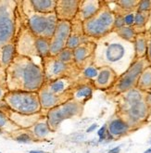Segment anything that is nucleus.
Segmentation results:
<instances>
[{
  "mask_svg": "<svg viewBox=\"0 0 151 153\" xmlns=\"http://www.w3.org/2000/svg\"><path fill=\"white\" fill-rule=\"evenodd\" d=\"M5 74L7 91L38 92L46 82L42 63L18 54L5 70Z\"/></svg>",
  "mask_w": 151,
  "mask_h": 153,
  "instance_id": "f257e3e1",
  "label": "nucleus"
},
{
  "mask_svg": "<svg viewBox=\"0 0 151 153\" xmlns=\"http://www.w3.org/2000/svg\"><path fill=\"white\" fill-rule=\"evenodd\" d=\"M135 54L134 45L124 40L121 41H103L95 47L94 61L96 65L106 63L114 71L115 65H121L124 70L123 60L127 54Z\"/></svg>",
  "mask_w": 151,
  "mask_h": 153,
  "instance_id": "f03ea898",
  "label": "nucleus"
},
{
  "mask_svg": "<svg viewBox=\"0 0 151 153\" xmlns=\"http://www.w3.org/2000/svg\"><path fill=\"white\" fill-rule=\"evenodd\" d=\"M21 14L25 18V24L34 36L51 39L58 23L56 13L44 14L34 11L30 4V0L21 1Z\"/></svg>",
  "mask_w": 151,
  "mask_h": 153,
  "instance_id": "7ed1b4c3",
  "label": "nucleus"
},
{
  "mask_svg": "<svg viewBox=\"0 0 151 153\" xmlns=\"http://www.w3.org/2000/svg\"><path fill=\"white\" fill-rule=\"evenodd\" d=\"M19 1L0 0V49L15 41Z\"/></svg>",
  "mask_w": 151,
  "mask_h": 153,
  "instance_id": "20e7f679",
  "label": "nucleus"
},
{
  "mask_svg": "<svg viewBox=\"0 0 151 153\" xmlns=\"http://www.w3.org/2000/svg\"><path fill=\"white\" fill-rule=\"evenodd\" d=\"M4 103L7 109L21 114L32 115L42 111L37 92L7 91Z\"/></svg>",
  "mask_w": 151,
  "mask_h": 153,
  "instance_id": "39448f33",
  "label": "nucleus"
},
{
  "mask_svg": "<svg viewBox=\"0 0 151 153\" xmlns=\"http://www.w3.org/2000/svg\"><path fill=\"white\" fill-rule=\"evenodd\" d=\"M115 14L108 6H101L92 18L83 22V30L87 37L101 39L113 30Z\"/></svg>",
  "mask_w": 151,
  "mask_h": 153,
  "instance_id": "423d86ee",
  "label": "nucleus"
},
{
  "mask_svg": "<svg viewBox=\"0 0 151 153\" xmlns=\"http://www.w3.org/2000/svg\"><path fill=\"white\" fill-rule=\"evenodd\" d=\"M84 105L75 101L74 100H70L47 111L46 118L49 129L52 133L56 132L59 125L64 121L81 116L84 112Z\"/></svg>",
  "mask_w": 151,
  "mask_h": 153,
  "instance_id": "0eeeda50",
  "label": "nucleus"
},
{
  "mask_svg": "<svg viewBox=\"0 0 151 153\" xmlns=\"http://www.w3.org/2000/svg\"><path fill=\"white\" fill-rule=\"evenodd\" d=\"M41 63L46 82H51L64 77L75 79L82 73V71L75 65V63L67 64L51 56L42 59Z\"/></svg>",
  "mask_w": 151,
  "mask_h": 153,
  "instance_id": "6e6552de",
  "label": "nucleus"
},
{
  "mask_svg": "<svg viewBox=\"0 0 151 153\" xmlns=\"http://www.w3.org/2000/svg\"><path fill=\"white\" fill-rule=\"evenodd\" d=\"M148 64L149 62L145 58L136 59L115 82L112 87L114 91L117 93H125L130 89L135 88L141 74L148 67Z\"/></svg>",
  "mask_w": 151,
  "mask_h": 153,
  "instance_id": "1a4fd4ad",
  "label": "nucleus"
},
{
  "mask_svg": "<svg viewBox=\"0 0 151 153\" xmlns=\"http://www.w3.org/2000/svg\"><path fill=\"white\" fill-rule=\"evenodd\" d=\"M16 54L33 59V57L39 58L36 49V36L26 26L25 22L21 24L15 37ZM40 59V58H39Z\"/></svg>",
  "mask_w": 151,
  "mask_h": 153,
  "instance_id": "9d476101",
  "label": "nucleus"
},
{
  "mask_svg": "<svg viewBox=\"0 0 151 153\" xmlns=\"http://www.w3.org/2000/svg\"><path fill=\"white\" fill-rule=\"evenodd\" d=\"M72 29V22L66 21H58L54 34L49 39V55L56 57L66 48L67 41Z\"/></svg>",
  "mask_w": 151,
  "mask_h": 153,
  "instance_id": "9b49d317",
  "label": "nucleus"
},
{
  "mask_svg": "<svg viewBox=\"0 0 151 153\" xmlns=\"http://www.w3.org/2000/svg\"><path fill=\"white\" fill-rule=\"evenodd\" d=\"M93 88V81L87 80L80 74L77 78H75L74 85L73 88L70 89L72 100H74L75 101L84 106V104L92 97Z\"/></svg>",
  "mask_w": 151,
  "mask_h": 153,
  "instance_id": "f8f14e48",
  "label": "nucleus"
},
{
  "mask_svg": "<svg viewBox=\"0 0 151 153\" xmlns=\"http://www.w3.org/2000/svg\"><path fill=\"white\" fill-rule=\"evenodd\" d=\"M95 47L96 44L94 41H90L73 49L74 63L81 71L94 63Z\"/></svg>",
  "mask_w": 151,
  "mask_h": 153,
  "instance_id": "ddd939ff",
  "label": "nucleus"
},
{
  "mask_svg": "<svg viewBox=\"0 0 151 153\" xmlns=\"http://www.w3.org/2000/svg\"><path fill=\"white\" fill-rule=\"evenodd\" d=\"M121 111L123 115L126 117L123 120L132 127L147 119V117L148 116L149 107L146 100H142L125 108Z\"/></svg>",
  "mask_w": 151,
  "mask_h": 153,
  "instance_id": "4468645a",
  "label": "nucleus"
},
{
  "mask_svg": "<svg viewBox=\"0 0 151 153\" xmlns=\"http://www.w3.org/2000/svg\"><path fill=\"white\" fill-rule=\"evenodd\" d=\"M1 110L7 114V116L10 118V120L21 129H28L32 127L34 123H36L38 121L43 119L44 117H46V114H47V111H42L41 112L35 113V114L25 115V114L14 112L10 111V109H7V107L1 108Z\"/></svg>",
  "mask_w": 151,
  "mask_h": 153,
  "instance_id": "2eb2a0df",
  "label": "nucleus"
},
{
  "mask_svg": "<svg viewBox=\"0 0 151 153\" xmlns=\"http://www.w3.org/2000/svg\"><path fill=\"white\" fill-rule=\"evenodd\" d=\"M37 93H38L42 111H47L53 109V108H55L58 105H61L72 100V91H70V90L61 95H54V94L47 92L46 89L41 87Z\"/></svg>",
  "mask_w": 151,
  "mask_h": 153,
  "instance_id": "dca6fc26",
  "label": "nucleus"
},
{
  "mask_svg": "<svg viewBox=\"0 0 151 153\" xmlns=\"http://www.w3.org/2000/svg\"><path fill=\"white\" fill-rule=\"evenodd\" d=\"M81 0H57L55 13L58 21L72 22L78 13Z\"/></svg>",
  "mask_w": 151,
  "mask_h": 153,
  "instance_id": "f3484780",
  "label": "nucleus"
},
{
  "mask_svg": "<svg viewBox=\"0 0 151 153\" xmlns=\"http://www.w3.org/2000/svg\"><path fill=\"white\" fill-rule=\"evenodd\" d=\"M94 39L87 37L83 30V22L76 19L72 22V29H70V36L67 41L66 48L74 49L77 47L81 46L82 44L93 41Z\"/></svg>",
  "mask_w": 151,
  "mask_h": 153,
  "instance_id": "a211bd4d",
  "label": "nucleus"
},
{
  "mask_svg": "<svg viewBox=\"0 0 151 153\" xmlns=\"http://www.w3.org/2000/svg\"><path fill=\"white\" fill-rule=\"evenodd\" d=\"M103 1L98 0H81L75 19L82 22L90 19L100 10Z\"/></svg>",
  "mask_w": 151,
  "mask_h": 153,
  "instance_id": "6ab92c4d",
  "label": "nucleus"
},
{
  "mask_svg": "<svg viewBox=\"0 0 151 153\" xmlns=\"http://www.w3.org/2000/svg\"><path fill=\"white\" fill-rule=\"evenodd\" d=\"M74 81L75 79L73 78L64 77L55 81H51V82H45L42 87L51 94L61 95L70 91L73 88L74 85Z\"/></svg>",
  "mask_w": 151,
  "mask_h": 153,
  "instance_id": "aec40b11",
  "label": "nucleus"
},
{
  "mask_svg": "<svg viewBox=\"0 0 151 153\" xmlns=\"http://www.w3.org/2000/svg\"><path fill=\"white\" fill-rule=\"evenodd\" d=\"M117 74L110 67L103 66L98 71V74L96 78L93 80L94 87L97 89H106L110 87L115 82H116Z\"/></svg>",
  "mask_w": 151,
  "mask_h": 153,
  "instance_id": "412c9836",
  "label": "nucleus"
},
{
  "mask_svg": "<svg viewBox=\"0 0 151 153\" xmlns=\"http://www.w3.org/2000/svg\"><path fill=\"white\" fill-rule=\"evenodd\" d=\"M131 128L132 127L125 121L118 117V118H114L110 122L107 131L114 139L116 137L125 136V134H127L130 132Z\"/></svg>",
  "mask_w": 151,
  "mask_h": 153,
  "instance_id": "4be33fe9",
  "label": "nucleus"
},
{
  "mask_svg": "<svg viewBox=\"0 0 151 153\" xmlns=\"http://www.w3.org/2000/svg\"><path fill=\"white\" fill-rule=\"evenodd\" d=\"M27 130L30 132V134L33 136V137L35 141H40V140L46 139L49 136V134L52 133L47 125L46 117H44L43 119L38 121L36 123H34L32 127L28 128Z\"/></svg>",
  "mask_w": 151,
  "mask_h": 153,
  "instance_id": "5701e85b",
  "label": "nucleus"
},
{
  "mask_svg": "<svg viewBox=\"0 0 151 153\" xmlns=\"http://www.w3.org/2000/svg\"><path fill=\"white\" fill-rule=\"evenodd\" d=\"M30 4L34 11L49 14L55 12L57 0H30Z\"/></svg>",
  "mask_w": 151,
  "mask_h": 153,
  "instance_id": "b1692460",
  "label": "nucleus"
},
{
  "mask_svg": "<svg viewBox=\"0 0 151 153\" xmlns=\"http://www.w3.org/2000/svg\"><path fill=\"white\" fill-rule=\"evenodd\" d=\"M16 56L15 43H10L0 49V67L6 70Z\"/></svg>",
  "mask_w": 151,
  "mask_h": 153,
  "instance_id": "393cba45",
  "label": "nucleus"
},
{
  "mask_svg": "<svg viewBox=\"0 0 151 153\" xmlns=\"http://www.w3.org/2000/svg\"><path fill=\"white\" fill-rule=\"evenodd\" d=\"M123 104H122V110L125 108L135 104L139 101L144 100V95L142 93L141 90L138 88H132L128 90L127 92L123 93Z\"/></svg>",
  "mask_w": 151,
  "mask_h": 153,
  "instance_id": "a878e982",
  "label": "nucleus"
},
{
  "mask_svg": "<svg viewBox=\"0 0 151 153\" xmlns=\"http://www.w3.org/2000/svg\"><path fill=\"white\" fill-rule=\"evenodd\" d=\"M15 123H13L7 114L0 109V134H10L13 132L20 130Z\"/></svg>",
  "mask_w": 151,
  "mask_h": 153,
  "instance_id": "bb28decb",
  "label": "nucleus"
},
{
  "mask_svg": "<svg viewBox=\"0 0 151 153\" xmlns=\"http://www.w3.org/2000/svg\"><path fill=\"white\" fill-rule=\"evenodd\" d=\"M134 48L136 59H141L145 57L147 49V40L144 34H136L134 42Z\"/></svg>",
  "mask_w": 151,
  "mask_h": 153,
  "instance_id": "cd10ccee",
  "label": "nucleus"
},
{
  "mask_svg": "<svg viewBox=\"0 0 151 153\" xmlns=\"http://www.w3.org/2000/svg\"><path fill=\"white\" fill-rule=\"evenodd\" d=\"M136 86L141 91L151 90V66L147 67L143 71V73L141 74L138 79Z\"/></svg>",
  "mask_w": 151,
  "mask_h": 153,
  "instance_id": "c85d7f7f",
  "label": "nucleus"
},
{
  "mask_svg": "<svg viewBox=\"0 0 151 153\" xmlns=\"http://www.w3.org/2000/svg\"><path fill=\"white\" fill-rule=\"evenodd\" d=\"M116 34L118 36L126 41V42H129V43H134L135 42V36H136V33L135 31L134 28H132V27H129V26H124L122 28L119 29V30H116Z\"/></svg>",
  "mask_w": 151,
  "mask_h": 153,
  "instance_id": "c756f323",
  "label": "nucleus"
},
{
  "mask_svg": "<svg viewBox=\"0 0 151 153\" xmlns=\"http://www.w3.org/2000/svg\"><path fill=\"white\" fill-rule=\"evenodd\" d=\"M36 49L39 55V58L45 59L49 55V40L45 38L36 37Z\"/></svg>",
  "mask_w": 151,
  "mask_h": 153,
  "instance_id": "7c9ffc66",
  "label": "nucleus"
},
{
  "mask_svg": "<svg viewBox=\"0 0 151 153\" xmlns=\"http://www.w3.org/2000/svg\"><path fill=\"white\" fill-rule=\"evenodd\" d=\"M55 58L62 62H64V63H67V64L74 63L73 50L70 48H65L63 50H61Z\"/></svg>",
  "mask_w": 151,
  "mask_h": 153,
  "instance_id": "2f4dec72",
  "label": "nucleus"
},
{
  "mask_svg": "<svg viewBox=\"0 0 151 153\" xmlns=\"http://www.w3.org/2000/svg\"><path fill=\"white\" fill-rule=\"evenodd\" d=\"M98 74V69L96 68V66H95L94 64L87 66L86 68H84L82 73H81V76L87 79V80H90L93 81V79L95 80Z\"/></svg>",
  "mask_w": 151,
  "mask_h": 153,
  "instance_id": "473e14b6",
  "label": "nucleus"
},
{
  "mask_svg": "<svg viewBox=\"0 0 151 153\" xmlns=\"http://www.w3.org/2000/svg\"><path fill=\"white\" fill-rule=\"evenodd\" d=\"M115 3L118 4L119 7L123 10L131 11L137 7L139 1H136V0H121V1H116Z\"/></svg>",
  "mask_w": 151,
  "mask_h": 153,
  "instance_id": "72a5a7b5",
  "label": "nucleus"
},
{
  "mask_svg": "<svg viewBox=\"0 0 151 153\" xmlns=\"http://www.w3.org/2000/svg\"><path fill=\"white\" fill-rule=\"evenodd\" d=\"M148 18L147 12H136L135 15V25L137 27H143L146 25Z\"/></svg>",
  "mask_w": 151,
  "mask_h": 153,
  "instance_id": "f704fd0d",
  "label": "nucleus"
},
{
  "mask_svg": "<svg viewBox=\"0 0 151 153\" xmlns=\"http://www.w3.org/2000/svg\"><path fill=\"white\" fill-rule=\"evenodd\" d=\"M7 92V89L6 86V82L5 81L0 80V109L7 107L4 103V97Z\"/></svg>",
  "mask_w": 151,
  "mask_h": 153,
  "instance_id": "c9c22d12",
  "label": "nucleus"
},
{
  "mask_svg": "<svg viewBox=\"0 0 151 153\" xmlns=\"http://www.w3.org/2000/svg\"><path fill=\"white\" fill-rule=\"evenodd\" d=\"M151 8V1L149 0H143L139 1L137 6V12H148Z\"/></svg>",
  "mask_w": 151,
  "mask_h": 153,
  "instance_id": "e433bc0d",
  "label": "nucleus"
},
{
  "mask_svg": "<svg viewBox=\"0 0 151 153\" xmlns=\"http://www.w3.org/2000/svg\"><path fill=\"white\" fill-rule=\"evenodd\" d=\"M125 26V23H124V20H123V16L121 15H117L115 16V20H114V24H113V30H119L122 27Z\"/></svg>",
  "mask_w": 151,
  "mask_h": 153,
  "instance_id": "4c0bfd02",
  "label": "nucleus"
},
{
  "mask_svg": "<svg viewBox=\"0 0 151 153\" xmlns=\"http://www.w3.org/2000/svg\"><path fill=\"white\" fill-rule=\"evenodd\" d=\"M135 13L134 12H129L126 15L123 16V20H124V23H125L126 26L131 27L132 25L135 24Z\"/></svg>",
  "mask_w": 151,
  "mask_h": 153,
  "instance_id": "58836bf2",
  "label": "nucleus"
},
{
  "mask_svg": "<svg viewBox=\"0 0 151 153\" xmlns=\"http://www.w3.org/2000/svg\"><path fill=\"white\" fill-rule=\"evenodd\" d=\"M107 128H108L107 124H104L103 126L97 131V134H98V137H99V141H103L107 138Z\"/></svg>",
  "mask_w": 151,
  "mask_h": 153,
  "instance_id": "ea45409f",
  "label": "nucleus"
},
{
  "mask_svg": "<svg viewBox=\"0 0 151 153\" xmlns=\"http://www.w3.org/2000/svg\"><path fill=\"white\" fill-rule=\"evenodd\" d=\"M147 61L151 64V38L147 42Z\"/></svg>",
  "mask_w": 151,
  "mask_h": 153,
  "instance_id": "a19ab883",
  "label": "nucleus"
},
{
  "mask_svg": "<svg viewBox=\"0 0 151 153\" xmlns=\"http://www.w3.org/2000/svg\"><path fill=\"white\" fill-rule=\"evenodd\" d=\"M97 128V124L96 123H94V124H92L90 127H88L87 128V130H86V133H92L93 131H95V129Z\"/></svg>",
  "mask_w": 151,
  "mask_h": 153,
  "instance_id": "79ce46f5",
  "label": "nucleus"
},
{
  "mask_svg": "<svg viewBox=\"0 0 151 153\" xmlns=\"http://www.w3.org/2000/svg\"><path fill=\"white\" fill-rule=\"evenodd\" d=\"M120 151H121V148L120 147H116V148L110 149L108 153H120Z\"/></svg>",
  "mask_w": 151,
  "mask_h": 153,
  "instance_id": "37998d69",
  "label": "nucleus"
},
{
  "mask_svg": "<svg viewBox=\"0 0 151 153\" xmlns=\"http://www.w3.org/2000/svg\"><path fill=\"white\" fill-rule=\"evenodd\" d=\"M30 153H49V152H46V151H31Z\"/></svg>",
  "mask_w": 151,
  "mask_h": 153,
  "instance_id": "c03bdc74",
  "label": "nucleus"
},
{
  "mask_svg": "<svg viewBox=\"0 0 151 153\" xmlns=\"http://www.w3.org/2000/svg\"><path fill=\"white\" fill-rule=\"evenodd\" d=\"M144 153H151V147H150V148H148V149H147Z\"/></svg>",
  "mask_w": 151,
  "mask_h": 153,
  "instance_id": "a18cd8bd",
  "label": "nucleus"
},
{
  "mask_svg": "<svg viewBox=\"0 0 151 153\" xmlns=\"http://www.w3.org/2000/svg\"><path fill=\"white\" fill-rule=\"evenodd\" d=\"M148 31H149V33H150V35H151V24H150V26H149V29H148Z\"/></svg>",
  "mask_w": 151,
  "mask_h": 153,
  "instance_id": "49530a36",
  "label": "nucleus"
},
{
  "mask_svg": "<svg viewBox=\"0 0 151 153\" xmlns=\"http://www.w3.org/2000/svg\"><path fill=\"white\" fill-rule=\"evenodd\" d=\"M148 114H149V115L151 116V107L149 108V111H148Z\"/></svg>",
  "mask_w": 151,
  "mask_h": 153,
  "instance_id": "de8ad7c7",
  "label": "nucleus"
},
{
  "mask_svg": "<svg viewBox=\"0 0 151 153\" xmlns=\"http://www.w3.org/2000/svg\"><path fill=\"white\" fill-rule=\"evenodd\" d=\"M150 143H151V141H150Z\"/></svg>",
  "mask_w": 151,
  "mask_h": 153,
  "instance_id": "09e8293b",
  "label": "nucleus"
}]
</instances>
